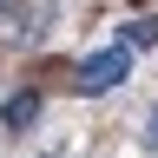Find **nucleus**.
I'll return each instance as SVG.
<instances>
[{
    "label": "nucleus",
    "instance_id": "f257e3e1",
    "mask_svg": "<svg viewBox=\"0 0 158 158\" xmlns=\"http://www.w3.org/2000/svg\"><path fill=\"white\" fill-rule=\"evenodd\" d=\"M125 73H132V53H125V46H106V53L79 59V79H73V86L86 92V99H99V92H112Z\"/></svg>",
    "mask_w": 158,
    "mask_h": 158
},
{
    "label": "nucleus",
    "instance_id": "f03ea898",
    "mask_svg": "<svg viewBox=\"0 0 158 158\" xmlns=\"http://www.w3.org/2000/svg\"><path fill=\"white\" fill-rule=\"evenodd\" d=\"M33 118H40V99L33 92H13L7 99V125H33Z\"/></svg>",
    "mask_w": 158,
    "mask_h": 158
},
{
    "label": "nucleus",
    "instance_id": "7ed1b4c3",
    "mask_svg": "<svg viewBox=\"0 0 158 158\" xmlns=\"http://www.w3.org/2000/svg\"><path fill=\"white\" fill-rule=\"evenodd\" d=\"M152 40H158V20H132V27H125V53L132 46H152Z\"/></svg>",
    "mask_w": 158,
    "mask_h": 158
},
{
    "label": "nucleus",
    "instance_id": "20e7f679",
    "mask_svg": "<svg viewBox=\"0 0 158 158\" xmlns=\"http://www.w3.org/2000/svg\"><path fill=\"white\" fill-rule=\"evenodd\" d=\"M145 138H152V145H158V112H152V125H145Z\"/></svg>",
    "mask_w": 158,
    "mask_h": 158
},
{
    "label": "nucleus",
    "instance_id": "39448f33",
    "mask_svg": "<svg viewBox=\"0 0 158 158\" xmlns=\"http://www.w3.org/2000/svg\"><path fill=\"white\" fill-rule=\"evenodd\" d=\"M46 158H59V152H46Z\"/></svg>",
    "mask_w": 158,
    "mask_h": 158
}]
</instances>
